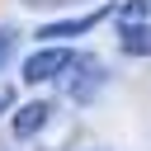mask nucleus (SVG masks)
<instances>
[{
	"label": "nucleus",
	"mask_w": 151,
	"mask_h": 151,
	"mask_svg": "<svg viewBox=\"0 0 151 151\" xmlns=\"http://www.w3.org/2000/svg\"><path fill=\"white\" fill-rule=\"evenodd\" d=\"M123 52H127V57H151V24L123 28Z\"/></svg>",
	"instance_id": "obj_5"
},
{
	"label": "nucleus",
	"mask_w": 151,
	"mask_h": 151,
	"mask_svg": "<svg viewBox=\"0 0 151 151\" xmlns=\"http://www.w3.org/2000/svg\"><path fill=\"white\" fill-rule=\"evenodd\" d=\"M109 14H113V5H99V9H90V14H80V19L42 24V28H38V38H47V42H52V38H80V33H90V28H94L99 19H109Z\"/></svg>",
	"instance_id": "obj_2"
},
{
	"label": "nucleus",
	"mask_w": 151,
	"mask_h": 151,
	"mask_svg": "<svg viewBox=\"0 0 151 151\" xmlns=\"http://www.w3.org/2000/svg\"><path fill=\"white\" fill-rule=\"evenodd\" d=\"M71 71H76L71 94H76V99H90V94L99 90V66H94V57H76V61H71Z\"/></svg>",
	"instance_id": "obj_4"
},
{
	"label": "nucleus",
	"mask_w": 151,
	"mask_h": 151,
	"mask_svg": "<svg viewBox=\"0 0 151 151\" xmlns=\"http://www.w3.org/2000/svg\"><path fill=\"white\" fill-rule=\"evenodd\" d=\"M9 52H14V28H0V66L9 61Z\"/></svg>",
	"instance_id": "obj_7"
},
{
	"label": "nucleus",
	"mask_w": 151,
	"mask_h": 151,
	"mask_svg": "<svg viewBox=\"0 0 151 151\" xmlns=\"http://www.w3.org/2000/svg\"><path fill=\"white\" fill-rule=\"evenodd\" d=\"M113 14H118V24H123V28H132V24H146L151 5H146V0H123V5H113Z\"/></svg>",
	"instance_id": "obj_6"
},
{
	"label": "nucleus",
	"mask_w": 151,
	"mask_h": 151,
	"mask_svg": "<svg viewBox=\"0 0 151 151\" xmlns=\"http://www.w3.org/2000/svg\"><path fill=\"white\" fill-rule=\"evenodd\" d=\"M71 61H76V52H66V47H42V52H33V57L24 61V80H28V85L57 80L61 71H71Z\"/></svg>",
	"instance_id": "obj_1"
},
{
	"label": "nucleus",
	"mask_w": 151,
	"mask_h": 151,
	"mask_svg": "<svg viewBox=\"0 0 151 151\" xmlns=\"http://www.w3.org/2000/svg\"><path fill=\"white\" fill-rule=\"evenodd\" d=\"M52 118V104L47 99H33V104H24L19 113H14V137H33V132H42V123Z\"/></svg>",
	"instance_id": "obj_3"
},
{
	"label": "nucleus",
	"mask_w": 151,
	"mask_h": 151,
	"mask_svg": "<svg viewBox=\"0 0 151 151\" xmlns=\"http://www.w3.org/2000/svg\"><path fill=\"white\" fill-rule=\"evenodd\" d=\"M5 109H14V90H9V85H0V113H5Z\"/></svg>",
	"instance_id": "obj_8"
}]
</instances>
